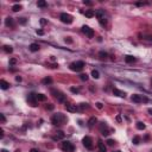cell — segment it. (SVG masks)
Masks as SVG:
<instances>
[{
    "label": "cell",
    "mask_w": 152,
    "mask_h": 152,
    "mask_svg": "<svg viewBox=\"0 0 152 152\" xmlns=\"http://www.w3.org/2000/svg\"><path fill=\"white\" fill-rule=\"evenodd\" d=\"M83 4H85V5H88V6H92V5H93V3H92V1H86V0L83 1Z\"/></svg>",
    "instance_id": "60d3db41"
},
{
    "label": "cell",
    "mask_w": 152,
    "mask_h": 152,
    "mask_svg": "<svg viewBox=\"0 0 152 152\" xmlns=\"http://www.w3.org/2000/svg\"><path fill=\"white\" fill-rule=\"evenodd\" d=\"M46 23H48V22H46L44 18H42V19H40V24H42V25H45Z\"/></svg>",
    "instance_id": "7bdbcfd3"
},
{
    "label": "cell",
    "mask_w": 152,
    "mask_h": 152,
    "mask_svg": "<svg viewBox=\"0 0 152 152\" xmlns=\"http://www.w3.org/2000/svg\"><path fill=\"white\" fill-rule=\"evenodd\" d=\"M95 105H96V107H98L99 109H102V107H103V105H102L101 102H96Z\"/></svg>",
    "instance_id": "74e56055"
},
{
    "label": "cell",
    "mask_w": 152,
    "mask_h": 152,
    "mask_svg": "<svg viewBox=\"0 0 152 152\" xmlns=\"http://www.w3.org/2000/svg\"><path fill=\"white\" fill-rule=\"evenodd\" d=\"M46 109L52 111V109H54V105H46Z\"/></svg>",
    "instance_id": "ab89813d"
},
{
    "label": "cell",
    "mask_w": 152,
    "mask_h": 152,
    "mask_svg": "<svg viewBox=\"0 0 152 152\" xmlns=\"http://www.w3.org/2000/svg\"><path fill=\"white\" fill-rule=\"evenodd\" d=\"M0 88H1L3 90H6L10 88V83L5 80H0Z\"/></svg>",
    "instance_id": "5bb4252c"
},
{
    "label": "cell",
    "mask_w": 152,
    "mask_h": 152,
    "mask_svg": "<svg viewBox=\"0 0 152 152\" xmlns=\"http://www.w3.org/2000/svg\"><path fill=\"white\" fill-rule=\"evenodd\" d=\"M26 22H27V20H26V18H19V23H20V24H23V25H24V24H26Z\"/></svg>",
    "instance_id": "d590c367"
},
{
    "label": "cell",
    "mask_w": 152,
    "mask_h": 152,
    "mask_svg": "<svg viewBox=\"0 0 152 152\" xmlns=\"http://www.w3.org/2000/svg\"><path fill=\"white\" fill-rule=\"evenodd\" d=\"M51 93L54 94V96L59 101V102H64L65 100H67V96L63 94V93H61L59 90H56V89H51Z\"/></svg>",
    "instance_id": "5b68a950"
},
{
    "label": "cell",
    "mask_w": 152,
    "mask_h": 152,
    "mask_svg": "<svg viewBox=\"0 0 152 152\" xmlns=\"http://www.w3.org/2000/svg\"><path fill=\"white\" fill-rule=\"evenodd\" d=\"M29 49H30V51H32V52H37V51L40 49V46H39V44H37V43H31L30 46H29Z\"/></svg>",
    "instance_id": "7c38bea8"
},
{
    "label": "cell",
    "mask_w": 152,
    "mask_h": 152,
    "mask_svg": "<svg viewBox=\"0 0 152 152\" xmlns=\"http://www.w3.org/2000/svg\"><path fill=\"white\" fill-rule=\"evenodd\" d=\"M82 143H83V145L86 146V148H88V150H92L93 148V140H92V138L90 137H85L83 139H82Z\"/></svg>",
    "instance_id": "9c48e42d"
},
{
    "label": "cell",
    "mask_w": 152,
    "mask_h": 152,
    "mask_svg": "<svg viewBox=\"0 0 152 152\" xmlns=\"http://www.w3.org/2000/svg\"><path fill=\"white\" fill-rule=\"evenodd\" d=\"M148 113H150V114L152 115V108H148Z\"/></svg>",
    "instance_id": "f907efd6"
},
{
    "label": "cell",
    "mask_w": 152,
    "mask_h": 152,
    "mask_svg": "<svg viewBox=\"0 0 152 152\" xmlns=\"http://www.w3.org/2000/svg\"><path fill=\"white\" fill-rule=\"evenodd\" d=\"M37 6H38V7H46L48 4H46V1H44V0H38Z\"/></svg>",
    "instance_id": "d4e9b609"
},
{
    "label": "cell",
    "mask_w": 152,
    "mask_h": 152,
    "mask_svg": "<svg viewBox=\"0 0 152 152\" xmlns=\"http://www.w3.org/2000/svg\"><path fill=\"white\" fill-rule=\"evenodd\" d=\"M65 42H68V43H72V40L70 39V37H68V38H65Z\"/></svg>",
    "instance_id": "f6af8a7d"
},
{
    "label": "cell",
    "mask_w": 152,
    "mask_h": 152,
    "mask_svg": "<svg viewBox=\"0 0 152 152\" xmlns=\"http://www.w3.org/2000/svg\"><path fill=\"white\" fill-rule=\"evenodd\" d=\"M92 76H93L94 79H99V77H100V72H99L98 70H95V69H94V70L92 71Z\"/></svg>",
    "instance_id": "f1b7e54d"
},
{
    "label": "cell",
    "mask_w": 152,
    "mask_h": 152,
    "mask_svg": "<svg viewBox=\"0 0 152 152\" xmlns=\"http://www.w3.org/2000/svg\"><path fill=\"white\" fill-rule=\"evenodd\" d=\"M16 81L17 82H20L22 81V77H20V76H16Z\"/></svg>",
    "instance_id": "ee69618b"
},
{
    "label": "cell",
    "mask_w": 152,
    "mask_h": 152,
    "mask_svg": "<svg viewBox=\"0 0 152 152\" xmlns=\"http://www.w3.org/2000/svg\"><path fill=\"white\" fill-rule=\"evenodd\" d=\"M107 144H108L109 146H113V145L115 144V141H114L113 139H108V140H107Z\"/></svg>",
    "instance_id": "836d02e7"
},
{
    "label": "cell",
    "mask_w": 152,
    "mask_h": 152,
    "mask_svg": "<svg viewBox=\"0 0 152 152\" xmlns=\"http://www.w3.org/2000/svg\"><path fill=\"white\" fill-rule=\"evenodd\" d=\"M61 147H62V150L65 151V152H74V150H75L72 143H70V141H68V140H64V141L62 143Z\"/></svg>",
    "instance_id": "3957f363"
},
{
    "label": "cell",
    "mask_w": 152,
    "mask_h": 152,
    "mask_svg": "<svg viewBox=\"0 0 152 152\" xmlns=\"http://www.w3.org/2000/svg\"><path fill=\"white\" fill-rule=\"evenodd\" d=\"M1 152H9V151H6V150H1Z\"/></svg>",
    "instance_id": "816d5d0a"
},
{
    "label": "cell",
    "mask_w": 152,
    "mask_h": 152,
    "mask_svg": "<svg viewBox=\"0 0 152 152\" xmlns=\"http://www.w3.org/2000/svg\"><path fill=\"white\" fill-rule=\"evenodd\" d=\"M99 23L102 25V26H105L106 24H107V19H106V17H103V18H101V19H99Z\"/></svg>",
    "instance_id": "d6a6232c"
},
{
    "label": "cell",
    "mask_w": 152,
    "mask_h": 152,
    "mask_svg": "<svg viewBox=\"0 0 152 152\" xmlns=\"http://www.w3.org/2000/svg\"><path fill=\"white\" fill-rule=\"evenodd\" d=\"M30 152H39V151H38V150H36V148H31V150H30Z\"/></svg>",
    "instance_id": "7dc6e473"
},
{
    "label": "cell",
    "mask_w": 152,
    "mask_h": 152,
    "mask_svg": "<svg viewBox=\"0 0 152 152\" xmlns=\"http://www.w3.org/2000/svg\"><path fill=\"white\" fill-rule=\"evenodd\" d=\"M65 108H67V111H68V112H72V113L80 109V108H79V106H76V105H67V106H65Z\"/></svg>",
    "instance_id": "4fadbf2b"
},
{
    "label": "cell",
    "mask_w": 152,
    "mask_h": 152,
    "mask_svg": "<svg viewBox=\"0 0 152 152\" xmlns=\"http://www.w3.org/2000/svg\"><path fill=\"white\" fill-rule=\"evenodd\" d=\"M116 120H118V121H121V118H120V115H118V116H116Z\"/></svg>",
    "instance_id": "681fc988"
},
{
    "label": "cell",
    "mask_w": 152,
    "mask_h": 152,
    "mask_svg": "<svg viewBox=\"0 0 152 152\" xmlns=\"http://www.w3.org/2000/svg\"><path fill=\"white\" fill-rule=\"evenodd\" d=\"M143 5H144L143 3H137V6H143Z\"/></svg>",
    "instance_id": "c3c4849f"
},
{
    "label": "cell",
    "mask_w": 152,
    "mask_h": 152,
    "mask_svg": "<svg viewBox=\"0 0 152 152\" xmlns=\"http://www.w3.org/2000/svg\"><path fill=\"white\" fill-rule=\"evenodd\" d=\"M70 70L72 71H76V72H79L81 71L83 68H85V62L83 61H76V62H72L70 65H69Z\"/></svg>",
    "instance_id": "7a4b0ae2"
},
{
    "label": "cell",
    "mask_w": 152,
    "mask_h": 152,
    "mask_svg": "<svg viewBox=\"0 0 152 152\" xmlns=\"http://www.w3.org/2000/svg\"><path fill=\"white\" fill-rule=\"evenodd\" d=\"M135 127H137L138 130H140V131H143V130H145V128H146L145 124H144V122H141V121H138V122L135 124Z\"/></svg>",
    "instance_id": "d6986e66"
},
{
    "label": "cell",
    "mask_w": 152,
    "mask_h": 152,
    "mask_svg": "<svg viewBox=\"0 0 152 152\" xmlns=\"http://www.w3.org/2000/svg\"><path fill=\"white\" fill-rule=\"evenodd\" d=\"M42 83H43V85H51V83H52V79H51V77H44V79L42 80Z\"/></svg>",
    "instance_id": "7402d4cb"
},
{
    "label": "cell",
    "mask_w": 152,
    "mask_h": 152,
    "mask_svg": "<svg viewBox=\"0 0 152 152\" xmlns=\"http://www.w3.org/2000/svg\"><path fill=\"white\" fill-rule=\"evenodd\" d=\"M125 61H126L127 63H133V62H135V61H137V58H135L134 56H131V55H127V56L125 57Z\"/></svg>",
    "instance_id": "2e32d148"
},
{
    "label": "cell",
    "mask_w": 152,
    "mask_h": 152,
    "mask_svg": "<svg viewBox=\"0 0 152 152\" xmlns=\"http://www.w3.org/2000/svg\"><path fill=\"white\" fill-rule=\"evenodd\" d=\"M98 146H99V150H100V152H106V151H107V148H106L105 144H103L101 140H99V143H98Z\"/></svg>",
    "instance_id": "e0dca14e"
},
{
    "label": "cell",
    "mask_w": 152,
    "mask_h": 152,
    "mask_svg": "<svg viewBox=\"0 0 152 152\" xmlns=\"http://www.w3.org/2000/svg\"><path fill=\"white\" fill-rule=\"evenodd\" d=\"M80 79H81V81H88V75L87 74H81L80 75Z\"/></svg>",
    "instance_id": "1f68e13d"
},
{
    "label": "cell",
    "mask_w": 152,
    "mask_h": 152,
    "mask_svg": "<svg viewBox=\"0 0 152 152\" xmlns=\"http://www.w3.org/2000/svg\"><path fill=\"white\" fill-rule=\"evenodd\" d=\"M16 63H17V59L16 58H11L10 59V65H14Z\"/></svg>",
    "instance_id": "8d00e7d4"
},
{
    "label": "cell",
    "mask_w": 152,
    "mask_h": 152,
    "mask_svg": "<svg viewBox=\"0 0 152 152\" xmlns=\"http://www.w3.org/2000/svg\"><path fill=\"white\" fill-rule=\"evenodd\" d=\"M95 122H96V118L93 116V118H90V119L88 120V126H89V127H93V126L95 125Z\"/></svg>",
    "instance_id": "cb8c5ba5"
},
{
    "label": "cell",
    "mask_w": 152,
    "mask_h": 152,
    "mask_svg": "<svg viewBox=\"0 0 152 152\" xmlns=\"http://www.w3.org/2000/svg\"><path fill=\"white\" fill-rule=\"evenodd\" d=\"M132 143L134 144V145H139L140 143H141V138L140 137H133V139H132Z\"/></svg>",
    "instance_id": "603a6c76"
},
{
    "label": "cell",
    "mask_w": 152,
    "mask_h": 152,
    "mask_svg": "<svg viewBox=\"0 0 152 152\" xmlns=\"http://www.w3.org/2000/svg\"><path fill=\"white\" fill-rule=\"evenodd\" d=\"M70 92H71V93H75V94H77V93H79V89H77V88L71 87V88H70Z\"/></svg>",
    "instance_id": "e575fe53"
},
{
    "label": "cell",
    "mask_w": 152,
    "mask_h": 152,
    "mask_svg": "<svg viewBox=\"0 0 152 152\" xmlns=\"http://www.w3.org/2000/svg\"><path fill=\"white\" fill-rule=\"evenodd\" d=\"M3 49H4V51H5L6 54H11V52L13 51V48H12V46H10V45H4V46H3Z\"/></svg>",
    "instance_id": "44dd1931"
},
{
    "label": "cell",
    "mask_w": 152,
    "mask_h": 152,
    "mask_svg": "<svg viewBox=\"0 0 152 152\" xmlns=\"http://www.w3.org/2000/svg\"><path fill=\"white\" fill-rule=\"evenodd\" d=\"M0 137H1V138L4 137V131L3 130H0Z\"/></svg>",
    "instance_id": "bcb514c9"
},
{
    "label": "cell",
    "mask_w": 152,
    "mask_h": 152,
    "mask_svg": "<svg viewBox=\"0 0 152 152\" xmlns=\"http://www.w3.org/2000/svg\"><path fill=\"white\" fill-rule=\"evenodd\" d=\"M20 10H22V5H19V4H16V5L12 6V11H13V12H18V11H20Z\"/></svg>",
    "instance_id": "83f0119b"
},
{
    "label": "cell",
    "mask_w": 152,
    "mask_h": 152,
    "mask_svg": "<svg viewBox=\"0 0 152 152\" xmlns=\"http://www.w3.org/2000/svg\"><path fill=\"white\" fill-rule=\"evenodd\" d=\"M59 19H61V22L64 23V24H71L72 20H74L72 16H70V14H68V13H61Z\"/></svg>",
    "instance_id": "277c9868"
},
{
    "label": "cell",
    "mask_w": 152,
    "mask_h": 152,
    "mask_svg": "<svg viewBox=\"0 0 152 152\" xmlns=\"http://www.w3.org/2000/svg\"><path fill=\"white\" fill-rule=\"evenodd\" d=\"M85 14H86L87 18H92V17L95 16V11H94V10H87V11L85 12Z\"/></svg>",
    "instance_id": "ac0fdd59"
},
{
    "label": "cell",
    "mask_w": 152,
    "mask_h": 152,
    "mask_svg": "<svg viewBox=\"0 0 152 152\" xmlns=\"http://www.w3.org/2000/svg\"><path fill=\"white\" fill-rule=\"evenodd\" d=\"M56 133H57V137H55V138H54L55 140H57V139H59V138H63V137H64V132H62V131H57Z\"/></svg>",
    "instance_id": "4dcf8cb0"
},
{
    "label": "cell",
    "mask_w": 152,
    "mask_h": 152,
    "mask_svg": "<svg viewBox=\"0 0 152 152\" xmlns=\"http://www.w3.org/2000/svg\"><path fill=\"white\" fill-rule=\"evenodd\" d=\"M37 98H36V94H33V93H30L29 95H27V102L32 106V107H36L37 106Z\"/></svg>",
    "instance_id": "ba28073f"
},
{
    "label": "cell",
    "mask_w": 152,
    "mask_h": 152,
    "mask_svg": "<svg viewBox=\"0 0 152 152\" xmlns=\"http://www.w3.org/2000/svg\"><path fill=\"white\" fill-rule=\"evenodd\" d=\"M114 152H121V151H119V150H118V151H114Z\"/></svg>",
    "instance_id": "f5cc1de1"
},
{
    "label": "cell",
    "mask_w": 152,
    "mask_h": 152,
    "mask_svg": "<svg viewBox=\"0 0 152 152\" xmlns=\"http://www.w3.org/2000/svg\"><path fill=\"white\" fill-rule=\"evenodd\" d=\"M82 32H83L88 38H93V37H94V30H93V29H90V27H89V26H87V25L82 26Z\"/></svg>",
    "instance_id": "52a82bcc"
},
{
    "label": "cell",
    "mask_w": 152,
    "mask_h": 152,
    "mask_svg": "<svg viewBox=\"0 0 152 152\" xmlns=\"http://www.w3.org/2000/svg\"><path fill=\"white\" fill-rule=\"evenodd\" d=\"M0 119H1V122H5L6 121V118H5L4 114H0Z\"/></svg>",
    "instance_id": "f35d334b"
},
{
    "label": "cell",
    "mask_w": 152,
    "mask_h": 152,
    "mask_svg": "<svg viewBox=\"0 0 152 152\" xmlns=\"http://www.w3.org/2000/svg\"><path fill=\"white\" fill-rule=\"evenodd\" d=\"M67 120H68L67 116L63 115L62 113H57V114H55V115L51 118V122H52V125H55V126H59V125L64 124Z\"/></svg>",
    "instance_id": "6da1fadb"
},
{
    "label": "cell",
    "mask_w": 152,
    "mask_h": 152,
    "mask_svg": "<svg viewBox=\"0 0 152 152\" xmlns=\"http://www.w3.org/2000/svg\"><path fill=\"white\" fill-rule=\"evenodd\" d=\"M36 32H37V35H39V36H42V35H44V31H43V30H37Z\"/></svg>",
    "instance_id": "b9f144b4"
},
{
    "label": "cell",
    "mask_w": 152,
    "mask_h": 152,
    "mask_svg": "<svg viewBox=\"0 0 152 152\" xmlns=\"http://www.w3.org/2000/svg\"><path fill=\"white\" fill-rule=\"evenodd\" d=\"M79 108H80L81 111H83V109H88L89 106H88V103H85V102H83V103H80V105H79Z\"/></svg>",
    "instance_id": "f546056e"
},
{
    "label": "cell",
    "mask_w": 152,
    "mask_h": 152,
    "mask_svg": "<svg viewBox=\"0 0 152 152\" xmlns=\"http://www.w3.org/2000/svg\"><path fill=\"white\" fill-rule=\"evenodd\" d=\"M36 98L38 101H45L46 100V96L44 94H36Z\"/></svg>",
    "instance_id": "4316f807"
},
{
    "label": "cell",
    "mask_w": 152,
    "mask_h": 152,
    "mask_svg": "<svg viewBox=\"0 0 152 152\" xmlns=\"http://www.w3.org/2000/svg\"><path fill=\"white\" fill-rule=\"evenodd\" d=\"M95 16H96V18H98V19H101V18H103V17H105V12H103L102 10H99V11H96V12H95Z\"/></svg>",
    "instance_id": "ffe728a7"
},
{
    "label": "cell",
    "mask_w": 152,
    "mask_h": 152,
    "mask_svg": "<svg viewBox=\"0 0 152 152\" xmlns=\"http://www.w3.org/2000/svg\"><path fill=\"white\" fill-rule=\"evenodd\" d=\"M107 127H108V126H107L106 122H101V124H100V131H101V134H102V135H106V137H107V135L109 134V131L107 130Z\"/></svg>",
    "instance_id": "30bf717a"
},
{
    "label": "cell",
    "mask_w": 152,
    "mask_h": 152,
    "mask_svg": "<svg viewBox=\"0 0 152 152\" xmlns=\"http://www.w3.org/2000/svg\"><path fill=\"white\" fill-rule=\"evenodd\" d=\"M5 25L9 26V27H13V26H14V19H13L12 17H7V18L5 19Z\"/></svg>",
    "instance_id": "8fae6325"
},
{
    "label": "cell",
    "mask_w": 152,
    "mask_h": 152,
    "mask_svg": "<svg viewBox=\"0 0 152 152\" xmlns=\"http://www.w3.org/2000/svg\"><path fill=\"white\" fill-rule=\"evenodd\" d=\"M113 94L116 95V96H119V98H125V96H126V93H125V92H121V90H119V89H116V88L113 89Z\"/></svg>",
    "instance_id": "9a60e30c"
},
{
    "label": "cell",
    "mask_w": 152,
    "mask_h": 152,
    "mask_svg": "<svg viewBox=\"0 0 152 152\" xmlns=\"http://www.w3.org/2000/svg\"><path fill=\"white\" fill-rule=\"evenodd\" d=\"M131 99H132V101H133V102H135V103H140V102H147V98L141 96V95H138V94H133Z\"/></svg>",
    "instance_id": "8992f818"
},
{
    "label": "cell",
    "mask_w": 152,
    "mask_h": 152,
    "mask_svg": "<svg viewBox=\"0 0 152 152\" xmlns=\"http://www.w3.org/2000/svg\"><path fill=\"white\" fill-rule=\"evenodd\" d=\"M99 57H100L101 59H106V58L108 57V54H107L106 51H100V52H99Z\"/></svg>",
    "instance_id": "484cf974"
}]
</instances>
